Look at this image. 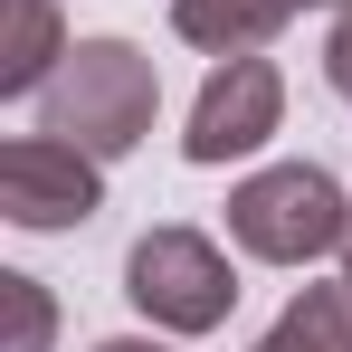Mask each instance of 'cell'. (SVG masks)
Segmentation results:
<instances>
[{
	"mask_svg": "<svg viewBox=\"0 0 352 352\" xmlns=\"http://www.w3.org/2000/svg\"><path fill=\"white\" fill-rule=\"evenodd\" d=\"M153 115H162V67L143 58L133 38H76L67 67L38 86V133L86 143L96 162L143 153L153 143Z\"/></svg>",
	"mask_w": 352,
	"mask_h": 352,
	"instance_id": "obj_1",
	"label": "cell"
},
{
	"mask_svg": "<svg viewBox=\"0 0 352 352\" xmlns=\"http://www.w3.org/2000/svg\"><path fill=\"white\" fill-rule=\"evenodd\" d=\"M352 229V190L324 162H267L229 190V248L257 267H314V257H343Z\"/></svg>",
	"mask_w": 352,
	"mask_h": 352,
	"instance_id": "obj_2",
	"label": "cell"
},
{
	"mask_svg": "<svg viewBox=\"0 0 352 352\" xmlns=\"http://www.w3.org/2000/svg\"><path fill=\"white\" fill-rule=\"evenodd\" d=\"M124 295H133V314L153 324V333H219L238 314V267L229 248L210 229H143L133 248H124Z\"/></svg>",
	"mask_w": 352,
	"mask_h": 352,
	"instance_id": "obj_3",
	"label": "cell"
},
{
	"mask_svg": "<svg viewBox=\"0 0 352 352\" xmlns=\"http://www.w3.org/2000/svg\"><path fill=\"white\" fill-rule=\"evenodd\" d=\"M276 133H286V76H276V58H219L200 76V96H190L181 162L229 172V162H257Z\"/></svg>",
	"mask_w": 352,
	"mask_h": 352,
	"instance_id": "obj_4",
	"label": "cell"
},
{
	"mask_svg": "<svg viewBox=\"0 0 352 352\" xmlns=\"http://www.w3.org/2000/svg\"><path fill=\"white\" fill-rule=\"evenodd\" d=\"M105 210V162L67 133H19L0 143V219L29 238H58V229H86Z\"/></svg>",
	"mask_w": 352,
	"mask_h": 352,
	"instance_id": "obj_5",
	"label": "cell"
},
{
	"mask_svg": "<svg viewBox=\"0 0 352 352\" xmlns=\"http://www.w3.org/2000/svg\"><path fill=\"white\" fill-rule=\"evenodd\" d=\"M67 19L58 0H0V96H29L38 105V86L67 67Z\"/></svg>",
	"mask_w": 352,
	"mask_h": 352,
	"instance_id": "obj_6",
	"label": "cell"
},
{
	"mask_svg": "<svg viewBox=\"0 0 352 352\" xmlns=\"http://www.w3.org/2000/svg\"><path fill=\"white\" fill-rule=\"evenodd\" d=\"M305 0H172V29L200 58H257Z\"/></svg>",
	"mask_w": 352,
	"mask_h": 352,
	"instance_id": "obj_7",
	"label": "cell"
},
{
	"mask_svg": "<svg viewBox=\"0 0 352 352\" xmlns=\"http://www.w3.org/2000/svg\"><path fill=\"white\" fill-rule=\"evenodd\" d=\"M248 352H343V343H333V324H324V295L305 286V295H295V305H286V314H276Z\"/></svg>",
	"mask_w": 352,
	"mask_h": 352,
	"instance_id": "obj_8",
	"label": "cell"
},
{
	"mask_svg": "<svg viewBox=\"0 0 352 352\" xmlns=\"http://www.w3.org/2000/svg\"><path fill=\"white\" fill-rule=\"evenodd\" d=\"M0 286H10V324H19L10 352H48V343H58V305H48V286H38V276H0Z\"/></svg>",
	"mask_w": 352,
	"mask_h": 352,
	"instance_id": "obj_9",
	"label": "cell"
},
{
	"mask_svg": "<svg viewBox=\"0 0 352 352\" xmlns=\"http://www.w3.org/2000/svg\"><path fill=\"white\" fill-rule=\"evenodd\" d=\"M324 86L352 105V0L333 10V29H324Z\"/></svg>",
	"mask_w": 352,
	"mask_h": 352,
	"instance_id": "obj_10",
	"label": "cell"
},
{
	"mask_svg": "<svg viewBox=\"0 0 352 352\" xmlns=\"http://www.w3.org/2000/svg\"><path fill=\"white\" fill-rule=\"evenodd\" d=\"M314 295H324V324H333V343L352 352V276H343V286H314Z\"/></svg>",
	"mask_w": 352,
	"mask_h": 352,
	"instance_id": "obj_11",
	"label": "cell"
},
{
	"mask_svg": "<svg viewBox=\"0 0 352 352\" xmlns=\"http://www.w3.org/2000/svg\"><path fill=\"white\" fill-rule=\"evenodd\" d=\"M96 352H172V343H153V333H115V343H96Z\"/></svg>",
	"mask_w": 352,
	"mask_h": 352,
	"instance_id": "obj_12",
	"label": "cell"
},
{
	"mask_svg": "<svg viewBox=\"0 0 352 352\" xmlns=\"http://www.w3.org/2000/svg\"><path fill=\"white\" fill-rule=\"evenodd\" d=\"M343 276H352V229H343Z\"/></svg>",
	"mask_w": 352,
	"mask_h": 352,
	"instance_id": "obj_13",
	"label": "cell"
},
{
	"mask_svg": "<svg viewBox=\"0 0 352 352\" xmlns=\"http://www.w3.org/2000/svg\"><path fill=\"white\" fill-rule=\"evenodd\" d=\"M305 10H343V0H305Z\"/></svg>",
	"mask_w": 352,
	"mask_h": 352,
	"instance_id": "obj_14",
	"label": "cell"
}]
</instances>
